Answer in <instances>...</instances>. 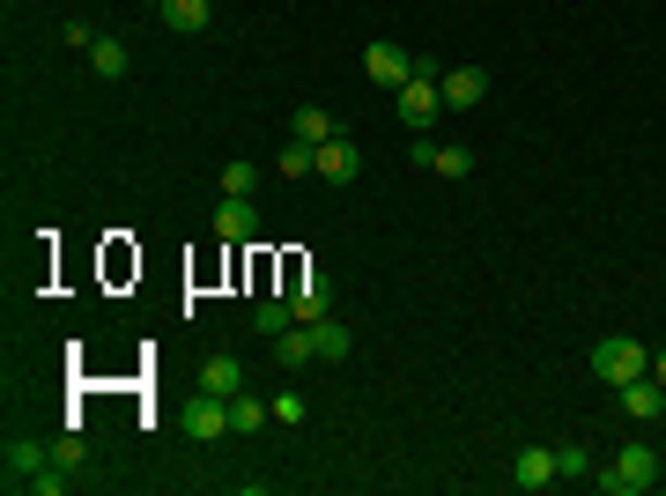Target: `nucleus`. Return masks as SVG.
<instances>
[{
    "label": "nucleus",
    "instance_id": "obj_1",
    "mask_svg": "<svg viewBox=\"0 0 666 496\" xmlns=\"http://www.w3.org/2000/svg\"><path fill=\"white\" fill-rule=\"evenodd\" d=\"M592 482H600L607 496H644L652 482H659V453H652V445H623V453L607 459Z\"/></svg>",
    "mask_w": 666,
    "mask_h": 496
},
{
    "label": "nucleus",
    "instance_id": "obj_2",
    "mask_svg": "<svg viewBox=\"0 0 666 496\" xmlns=\"http://www.w3.org/2000/svg\"><path fill=\"white\" fill-rule=\"evenodd\" d=\"M644 371H652V348L629 341V333H607V341L592 348V378H600V385H629V378H644Z\"/></svg>",
    "mask_w": 666,
    "mask_h": 496
},
{
    "label": "nucleus",
    "instance_id": "obj_3",
    "mask_svg": "<svg viewBox=\"0 0 666 496\" xmlns=\"http://www.w3.org/2000/svg\"><path fill=\"white\" fill-rule=\"evenodd\" d=\"M363 75H371L377 89H408V82H415V60H408L393 38H371V44H363Z\"/></svg>",
    "mask_w": 666,
    "mask_h": 496
},
{
    "label": "nucleus",
    "instance_id": "obj_4",
    "mask_svg": "<svg viewBox=\"0 0 666 496\" xmlns=\"http://www.w3.org/2000/svg\"><path fill=\"white\" fill-rule=\"evenodd\" d=\"M178 422H185L193 445H215V437H230V400L222 393H193V408L178 415Z\"/></svg>",
    "mask_w": 666,
    "mask_h": 496
},
{
    "label": "nucleus",
    "instance_id": "obj_5",
    "mask_svg": "<svg viewBox=\"0 0 666 496\" xmlns=\"http://www.w3.org/2000/svg\"><path fill=\"white\" fill-rule=\"evenodd\" d=\"M363 170V149L348 141V133H333V141H319V156H311V178H326V186H348Z\"/></svg>",
    "mask_w": 666,
    "mask_h": 496
},
{
    "label": "nucleus",
    "instance_id": "obj_6",
    "mask_svg": "<svg viewBox=\"0 0 666 496\" xmlns=\"http://www.w3.org/2000/svg\"><path fill=\"white\" fill-rule=\"evenodd\" d=\"M511 482L526 496H541V489H555L563 482V467H555V453L548 445H518V459H511Z\"/></svg>",
    "mask_w": 666,
    "mask_h": 496
},
{
    "label": "nucleus",
    "instance_id": "obj_7",
    "mask_svg": "<svg viewBox=\"0 0 666 496\" xmlns=\"http://www.w3.org/2000/svg\"><path fill=\"white\" fill-rule=\"evenodd\" d=\"M156 23H164L170 38H201L215 23V0H156Z\"/></svg>",
    "mask_w": 666,
    "mask_h": 496
},
{
    "label": "nucleus",
    "instance_id": "obj_8",
    "mask_svg": "<svg viewBox=\"0 0 666 496\" xmlns=\"http://www.w3.org/2000/svg\"><path fill=\"white\" fill-rule=\"evenodd\" d=\"M393 97H400V119L415 126V133H422L430 119H437V112H445V89H437V75H415V82H408V89H393Z\"/></svg>",
    "mask_w": 666,
    "mask_h": 496
},
{
    "label": "nucleus",
    "instance_id": "obj_9",
    "mask_svg": "<svg viewBox=\"0 0 666 496\" xmlns=\"http://www.w3.org/2000/svg\"><path fill=\"white\" fill-rule=\"evenodd\" d=\"M215 238H230V245H252V238H259V207H252L245 193H222V207H215Z\"/></svg>",
    "mask_w": 666,
    "mask_h": 496
},
{
    "label": "nucleus",
    "instance_id": "obj_10",
    "mask_svg": "<svg viewBox=\"0 0 666 496\" xmlns=\"http://www.w3.org/2000/svg\"><path fill=\"white\" fill-rule=\"evenodd\" d=\"M0 467H8V489H30V474H44V467H52V453H44V445H30V437H8Z\"/></svg>",
    "mask_w": 666,
    "mask_h": 496
},
{
    "label": "nucleus",
    "instance_id": "obj_11",
    "mask_svg": "<svg viewBox=\"0 0 666 496\" xmlns=\"http://www.w3.org/2000/svg\"><path fill=\"white\" fill-rule=\"evenodd\" d=\"M437 89H445V112H474L489 97V75L482 67H452V75H437Z\"/></svg>",
    "mask_w": 666,
    "mask_h": 496
},
{
    "label": "nucleus",
    "instance_id": "obj_12",
    "mask_svg": "<svg viewBox=\"0 0 666 496\" xmlns=\"http://www.w3.org/2000/svg\"><path fill=\"white\" fill-rule=\"evenodd\" d=\"M615 393H623V415H629V422H652V415L666 408V385H659L652 371H644V378H629V385H615Z\"/></svg>",
    "mask_w": 666,
    "mask_h": 496
},
{
    "label": "nucleus",
    "instance_id": "obj_13",
    "mask_svg": "<svg viewBox=\"0 0 666 496\" xmlns=\"http://www.w3.org/2000/svg\"><path fill=\"white\" fill-rule=\"evenodd\" d=\"M274 364H282V371H304V364H319V348H311V327H304V319H296L290 333H274Z\"/></svg>",
    "mask_w": 666,
    "mask_h": 496
},
{
    "label": "nucleus",
    "instance_id": "obj_14",
    "mask_svg": "<svg viewBox=\"0 0 666 496\" xmlns=\"http://www.w3.org/2000/svg\"><path fill=\"white\" fill-rule=\"evenodd\" d=\"M201 393H222V400L245 393V364H238V356H208V364H201Z\"/></svg>",
    "mask_w": 666,
    "mask_h": 496
},
{
    "label": "nucleus",
    "instance_id": "obj_15",
    "mask_svg": "<svg viewBox=\"0 0 666 496\" xmlns=\"http://www.w3.org/2000/svg\"><path fill=\"white\" fill-rule=\"evenodd\" d=\"M267 422H274V408H267V400H252V393H230V430H238V437H259Z\"/></svg>",
    "mask_w": 666,
    "mask_h": 496
},
{
    "label": "nucleus",
    "instance_id": "obj_16",
    "mask_svg": "<svg viewBox=\"0 0 666 496\" xmlns=\"http://www.w3.org/2000/svg\"><path fill=\"white\" fill-rule=\"evenodd\" d=\"M290 304H296V319H326V304H333V282L319 275V267H311V275H304V290H296Z\"/></svg>",
    "mask_w": 666,
    "mask_h": 496
},
{
    "label": "nucleus",
    "instance_id": "obj_17",
    "mask_svg": "<svg viewBox=\"0 0 666 496\" xmlns=\"http://www.w3.org/2000/svg\"><path fill=\"white\" fill-rule=\"evenodd\" d=\"M304 327H311L319 364H341V356H348V327H341V319H304Z\"/></svg>",
    "mask_w": 666,
    "mask_h": 496
},
{
    "label": "nucleus",
    "instance_id": "obj_18",
    "mask_svg": "<svg viewBox=\"0 0 666 496\" xmlns=\"http://www.w3.org/2000/svg\"><path fill=\"white\" fill-rule=\"evenodd\" d=\"M333 133H341V126H333L319 104H304V112L290 119V141H311V149H319V141H333Z\"/></svg>",
    "mask_w": 666,
    "mask_h": 496
},
{
    "label": "nucleus",
    "instance_id": "obj_19",
    "mask_svg": "<svg viewBox=\"0 0 666 496\" xmlns=\"http://www.w3.org/2000/svg\"><path fill=\"white\" fill-rule=\"evenodd\" d=\"M89 67H97V75H104V82H119V75H126V44L112 38V30H104V38L89 44Z\"/></svg>",
    "mask_w": 666,
    "mask_h": 496
},
{
    "label": "nucleus",
    "instance_id": "obj_20",
    "mask_svg": "<svg viewBox=\"0 0 666 496\" xmlns=\"http://www.w3.org/2000/svg\"><path fill=\"white\" fill-rule=\"evenodd\" d=\"M252 327L267 333V341H274V333H290V327H296V304H282V296H267V304H252Z\"/></svg>",
    "mask_w": 666,
    "mask_h": 496
},
{
    "label": "nucleus",
    "instance_id": "obj_21",
    "mask_svg": "<svg viewBox=\"0 0 666 496\" xmlns=\"http://www.w3.org/2000/svg\"><path fill=\"white\" fill-rule=\"evenodd\" d=\"M430 170H437V178H466V170H474V149H459V141H437Z\"/></svg>",
    "mask_w": 666,
    "mask_h": 496
},
{
    "label": "nucleus",
    "instance_id": "obj_22",
    "mask_svg": "<svg viewBox=\"0 0 666 496\" xmlns=\"http://www.w3.org/2000/svg\"><path fill=\"white\" fill-rule=\"evenodd\" d=\"M555 467H563V482H571V474H592L600 459H592V445H578V437H571V445H555Z\"/></svg>",
    "mask_w": 666,
    "mask_h": 496
},
{
    "label": "nucleus",
    "instance_id": "obj_23",
    "mask_svg": "<svg viewBox=\"0 0 666 496\" xmlns=\"http://www.w3.org/2000/svg\"><path fill=\"white\" fill-rule=\"evenodd\" d=\"M311 156H319L311 141H290V149H282V178H311Z\"/></svg>",
    "mask_w": 666,
    "mask_h": 496
},
{
    "label": "nucleus",
    "instance_id": "obj_24",
    "mask_svg": "<svg viewBox=\"0 0 666 496\" xmlns=\"http://www.w3.org/2000/svg\"><path fill=\"white\" fill-rule=\"evenodd\" d=\"M252 186H259V170H252V164H222V193H245V201H252Z\"/></svg>",
    "mask_w": 666,
    "mask_h": 496
},
{
    "label": "nucleus",
    "instance_id": "obj_25",
    "mask_svg": "<svg viewBox=\"0 0 666 496\" xmlns=\"http://www.w3.org/2000/svg\"><path fill=\"white\" fill-rule=\"evenodd\" d=\"M267 408H274V422H304V415H311V408H304V393H274Z\"/></svg>",
    "mask_w": 666,
    "mask_h": 496
},
{
    "label": "nucleus",
    "instance_id": "obj_26",
    "mask_svg": "<svg viewBox=\"0 0 666 496\" xmlns=\"http://www.w3.org/2000/svg\"><path fill=\"white\" fill-rule=\"evenodd\" d=\"M82 437H60V445H52V467H67V474H75V467H82Z\"/></svg>",
    "mask_w": 666,
    "mask_h": 496
},
{
    "label": "nucleus",
    "instance_id": "obj_27",
    "mask_svg": "<svg viewBox=\"0 0 666 496\" xmlns=\"http://www.w3.org/2000/svg\"><path fill=\"white\" fill-rule=\"evenodd\" d=\"M30 489H38V496H60V489H67V467H44V474H30Z\"/></svg>",
    "mask_w": 666,
    "mask_h": 496
},
{
    "label": "nucleus",
    "instance_id": "obj_28",
    "mask_svg": "<svg viewBox=\"0 0 666 496\" xmlns=\"http://www.w3.org/2000/svg\"><path fill=\"white\" fill-rule=\"evenodd\" d=\"M97 38H104V30H89V23H67V44H75L82 60H89V44H97Z\"/></svg>",
    "mask_w": 666,
    "mask_h": 496
},
{
    "label": "nucleus",
    "instance_id": "obj_29",
    "mask_svg": "<svg viewBox=\"0 0 666 496\" xmlns=\"http://www.w3.org/2000/svg\"><path fill=\"white\" fill-rule=\"evenodd\" d=\"M652 378H659V385H666V356H652Z\"/></svg>",
    "mask_w": 666,
    "mask_h": 496
}]
</instances>
